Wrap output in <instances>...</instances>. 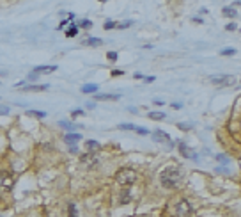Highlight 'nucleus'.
Segmentation results:
<instances>
[{
  "label": "nucleus",
  "instance_id": "1a4fd4ad",
  "mask_svg": "<svg viewBox=\"0 0 241 217\" xmlns=\"http://www.w3.org/2000/svg\"><path fill=\"white\" fill-rule=\"evenodd\" d=\"M23 91H28V93H37V91H46L48 89V86L46 84H43V86H25L21 87Z\"/></svg>",
  "mask_w": 241,
  "mask_h": 217
},
{
  "label": "nucleus",
  "instance_id": "a211bd4d",
  "mask_svg": "<svg viewBox=\"0 0 241 217\" xmlns=\"http://www.w3.org/2000/svg\"><path fill=\"white\" fill-rule=\"evenodd\" d=\"M85 148H87L89 151H92V150H99V143H98V141H87V143H85Z\"/></svg>",
  "mask_w": 241,
  "mask_h": 217
},
{
  "label": "nucleus",
  "instance_id": "f8f14e48",
  "mask_svg": "<svg viewBox=\"0 0 241 217\" xmlns=\"http://www.w3.org/2000/svg\"><path fill=\"white\" fill-rule=\"evenodd\" d=\"M165 117H167L165 112H149V119H154V121H161Z\"/></svg>",
  "mask_w": 241,
  "mask_h": 217
},
{
  "label": "nucleus",
  "instance_id": "423d86ee",
  "mask_svg": "<svg viewBox=\"0 0 241 217\" xmlns=\"http://www.w3.org/2000/svg\"><path fill=\"white\" fill-rule=\"evenodd\" d=\"M179 151H181V155H183L184 159H193V160H197V155H195V151H193V150H191V148L186 144V143H179Z\"/></svg>",
  "mask_w": 241,
  "mask_h": 217
},
{
  "label": "nucleus",
  "instance_id": "9d476101",
  "mask_svg": "<svg viewBox=\"0 0 241 217\" xmlns=\"http://www.w3.org/2000/svg\"><path fill=\"white\" fill-rule=\"evenodd\" d=\"M98 91V84H85L82 86V93L84 94H91V93H96Z\"/></svg>",
  "mask_w": 241,
  "mask_h": 217
},
{
  "label": "nucleus",
  "instance_id": "9b49d317",
  "mask_svg": "<svg viewBox=\"0 0 241 217\" xmlns=\"http://www.w3.org/2000/svg\"><path fill=\"white\" fill-rule=\"evenodd\" d=\"M85 46H101L103 45V39H99V37H91V39H87L84 41Z\"/></svg>",
  "mask_w": 241,
  "mask_h": 217
},
{
  "label": "nucleus",
  "instance_id": "6e6552de",
  "mask_svg": "<svg viewBox=\"0 0 241 217\" xmlns=\"http://www.w3.org/2000/svg\"><path fill=\"white\" fill-rule=\"evenodd\" d=\"M57 70V66H37L34 68V75H48Z\"/></svg>",
  "mask_w": 241,
  "mask_h": 217
},
{
  "label": "nucleus",
  "instance_id": "c756f323",
  "mask_svg": "<svg viewBox=\"0 0 241 217\" xmlns=\"http://www.w3.org/2000/svg\"><path fill=\"white\" fill-rule=\"evenodd\" d=\"M216 159H218L220 162H223V164H229V159H227V157H223V155H216Z\"/></svg>",
  "mask_w": 241,
  "mask_h": 217
},
{
  "label": "nucleus",
  "instance_id": "cd10ccee",
  "mask_svg": "<svg viewBox=\"0 0 241 217\" xmlns=\"http://www.w3.org/2000/svg\"><path fill=\"white\" fill-rule=\"evenodd\" d=\"M115 27H117V22H106V23H105V29H106V30L115 29Z\"/></svg>",
  "mask_w": 241,
  "mask_h": 217
},
{
  "label": "nucleus",
  "instance_id": "39448f33",
  "mask_svg": "<svg viewBox=\"0 0 241 217\" xmlns=\"http://www.w3.org/2000/svg\"><path fill=\"white\" fill-rule=\"evenodd\" d=\"M209 80L214 86H231V84H234L232 75H213V77H209Z\"/></svg>",
  "mask_w": 241,
  "mask_h": 217
},
{
  "label": "nucleus",
  "instance_id": "2eb2a0df",
  "mask_svg": "<svg viewBox=\"0 0 241 217\" xmlns=\"http://www.w3.org/2000/svg\"><path fill=\"white\" fill-rule=\"evenodd\" d=\"M96 100H119V94H96Z\"/></svg>",
  "mask_w": 241,
  "mask_h": 217
},
{
  "label": "nucleus",
  "instance_id": "7ed1b4c3",
  "mask_svg": "<svg viewBox=\"0 0 241 217\" xmlns=\"http://www.w3.org/2000/svg\"><path fill=\"white\" fill-rule=\"evenodd\" d=\"M14 185V178L11 173L7 171H2L0 173V192H9Z\"/></svg>",
  "mask_w": 241,
  "mask_h": 217
},
{
  "label": "nucleus",
  "instance_id": "b1692460",
  "mask_svg": "<svg viewBox=\"0 0 241 217\" xmlns=\"http://www.w3.org/2000/svg\"><path fill=\"white\" fill-rule=\"evenodd\" d=\"M28 114H32V116H35V117H44L46 116V112H43V110H30Z\"/></svg>",
  "mask_w": 241,
  "mask_h": 217
},
{
  "label": "nucleus",
  "instance_id": "a878e982",
  "mask_svg": "<svg viewBox=\"0 0 241 217\" xmlns=\"http://www.w3.org/2000/svg\"><path fill=\"white\" fill-rule=\"evenodd\" d=\"M60 126H64V128H67V130H73L76 125H73V123H67V121H60Z\"/></svg>",
  "mask_w": 241,
  "mask_h": 217
},
{
  "label": "nucleus",
  "instance_id": "dca6fc26",
  "mask_svg": "<svg viewBox=\"0 0 241 217\" xmlns=\"http://www.w3.org/2000/svg\"><path fill=\"white\" fill-rule=\"evenodd\" d=\"M223 16H227V18H236L238 16V13H236V9H232V7H223Z\"/></svg>",
  "mask_w": 241,
  "mask_h": 217
},
{
  "label": "nucleus",
  "instance_id": "6ab92c4d",
  "mask_svg": "<svg viewBox=\"0 0 241 217\" xmlns=\"http://www.w3.org/2000/svg\"><path fill=\"white\" fill-rule=\"evenodd\" d=\"M67 215H69V217H78V212H76L75 203H69V205H67Z\"/></svg>",
  "mask_w": 241,
  "mask_h": 217
},
{
  "label": "nucleus",
  "instance_id": "aec40b11",
  "mask_svg": "<svg viewBox=\"0 0 241 217\" xmlns=\"http://www.w3.org/2000/svg\"><path fill=\"white\" fill-rule=\"evenodd\" d=\"M131 201V196L128 190H122V194H120V203H129Z\"/></svg>",
  "mask_w": 241,
  "mask_h": 217
},
{
  "label": "nucleus",
  "instance_id": "f3484780",
  "mask_svg": "<svg viewBox=\"0 0 241 217\" xmlns=\"http://www.w3.org/2000/svg\"><path fill=\"white\" fill-rule=\"evenodd\" d=\"M82 162H85L89 167H92V166H96V164H98V160L91 159V155H84V157H82Z\"/></svg>",
  "mask_w": 241,
  "mask_h": 217
},
{
  "label": "nucleus",
  "instance_id": "ddd939ff",
  "mask_svg": "<svg viewBox=\"0 0 241 217\" xmlns=\"http://www.w3.org/2000/svg\"><path fill=\"white\" fill-rule=\"evenodd\" d=\"M80 135H78V134H67V135H66V143H67V144H75V143H76V141H80Z\"/></svg>",
  "mask_w": 241,
  "mask_h": 217
},
{
  "label": "nucleus",
  "instance_id": "c85d7f7f",
  "mask_svg": "<svg viewBox=\"0 0 241 217\" xmlns=\"http://www.w3.org/2000/svg\"><path fill=\"white\" fill-rule=\"evenodd\" d=\"M236 27H238V25H236V23H227V25H225V29L227 30H229V32H232V30H236Z\"/></svg>",
  "mask_w": 241,
  "mask_h": 217
},
{
  "label": "nucleus",
  "instance_id": "7c9ffc66",
  "mask_svg": "<svg viewBox=\"0 0 241 217\" xmlns=\"http://www.w3.org/2000/svg\"><path fill=\"white\" fill-rule=\"evenodd\" d=\"M120 75H124L122 70H115V71H112V77H120Z\"/></svg>",
  "mask_w": 241,
  "mask_h": 217
},
{
  "label": "nucleus",
  "instance_id": "473e14b6",
  "mask_svg": "<svg viewBox=\"0 0 241 217\" xmlns=\"http://www.w3.org/2000/svg\"><path fill=\"white\" fill-rule=\"evenodd\" d=\"M177 126H179L181 130H190V125H183V123H179Z\"/></svg>",
  "mask_w": 241,
  "mask_h": 217
},
{
  "label": "nucleus",
  "instance_id": "393cba45",
  "mask_svg": "<svg viewBox=\"0 0 241 217\" xmlns=\"http://www.w3.org/2000/svg\"><path fill=\"white\" fill-rule=\"evenodd\" d=\"M106 59L112 61V62H115V61H117V53H115V52H108V53H106Z\"/></svg>",
  "mask_w": 241,
  "mask_h": 217
},
{
  "label": "nucleus",
  "instance_id": "412c9836",
  "mask_svg": "<svg viewBox=\"0 0 241 217\" xmlns=\"http://www.w3.org/2000/svg\"><path fill=\"white\" fill-rule=\"evenodd\" d=\"M236 53V48H223L220 50V55H234Z\"/></svg>",
  "mask_w": 241,
  "mask_h": 217
},
{
  "label": "nucleus",
  "instance_id": "f257e3e1",
  "mask_svg": "<svg viewBox=\"0 0 241 217\" xmlns=\"http://www.w3.org/2000/svg\"><path fill=\"white\" fill-rule=\"evenodd\" d=\"M183 178L184 174L179 167H174L170 166L167 169H163L161 174H160V181L165 189H177L181 183H183Z\"/></svg>",
  "mask_w": 241,
  "mask_h": 217
},
{
  "label": "nucleus",
  "instance_id": "bb28decb",
  "mask_svg": "<svg viewBox=\"0 0 241 217\" xmlns=\"http://www.w3.org/2000/svg\"><path fill=\"white\" fill-rule=\"evenodd\" d=\"M84 114H85V112L82 110V108H76V110L71 112V116H73V117H80V116H84Z\"/></svg>",
  "mask_w": 241,
  "mask_h": 217
},
{
  "label": "nucleus",
  "instance_id": "72a5a7b5",
  "mask_svg": "<svg viewBox=\"0 0 241 217\" xmlns=\"http://www.w3.org/2000/svg\"><path fill=\"white\" fill-rule=\"evenodd\" d=\"M142 217H149V215H142Z\"/></svg>",
  "mask_w": 241,
  "mask_h": 217
},
{
  "label": "nucleus",
  "instance_id": "0eeeda50",
  "mask_svg": "<svg viewBox=\"0 0 241 217\" xmlns=\"http://www.w3.org/2000/svg\"><path fill=\"white\" fill-rule=\"evenodd\" d=\"M153 137H154V141H158V143H169L170 141V135L163 130H154L153 132Z\"/></svg>",
  "mask_w": 241,
  "mask_h": 217
},
{
  "label": "nucleus",
  "instance_id": "20e7f679",
  "mask_svg": "<svg viewBox=\"0 0 241 217\" xmlns=\"http://www.w3.org/2000/svg\"><path fill=\"white\" fill-rule=\"evenodd\" d=\"M193 214V208L190 206V203L186 199H181V201L176 205V215L177 217H190Z\"/></svg>",
  "mask_w": 241,
  "mask_h": 217
},
{
  "label": "nucleus",
  "instance_id": "4be33fe9",
  "mask_svg": "<svg viewBox=\"0 0 241 217\" xmlns=\"http://www.w3.org/2000/svg\"><path fill=\"white\" fill-rule=\"evenodd\" d=\"M78 25H80V27H84V29H89V27H92V22H91V20H80V22H78Z\"/></svg>",
  "mask_w": 241,
  "mask_h": 217
},
{
  "label": "nucleus",
  "instance_id": "f03ea898",
  "mask_svg": "<svg viewBox=\"0 0 241 217\" xmlns=\"http://www.w3.org/2000/svg\"><path fill=\"white\" fill-rule=\"evenodd\" d=\"M138 178V174L135 173L133 169H120L119 173L115 174V181L122 185V187H129V185H133L135 181Z\"/></svg>",
  "mask_w": 241,
  "mask_h": 217
},
{
  "label": "nucleus",
  "instance_id": "5701e85b",
  "mask_svg": "<svg viewBox=\"0 0 241 217\" xmlns=\"http://www.w3.org/2000/svg\"><path fill=\"white\" fill-rule=\"evenodd\" d=\"M129 25H133V20H128V22H122V23H117V29H128Z\"/></svg>",
  "mask_w": 241,
  "mask_h": 217
},
{
  "label": "nucleus",
  "instance_id": "4468645a",
  "mask_svg": "<svg viewBox=\"0 0 241 217\" xmlns=\"http://www.w3.org/2000/svg\"><path fill=\"white\" fill-rule=\"evenodd\" d=\"M76 34H78V27L75 25V23H71V25H69V29L66 30V36H67V37H75Z\"/></svg>",
  "mask_w": 241,
  "mask_h": 217
},
{
  "label": "nucleus",
  "instance_id": "2f4dec72",
  "mask_svg": "<svg viewBox=\"0 0 241 217\" xmlns=\"http://www.w3.org/2000/svg\"><path fill=\"white\" fill-rule=\"evenodd\" d=\"M6 114H9V108H6V107H0V116H6Z\"/></svg>",
  "mask_w": 241,
  "mask_h": 217
}]
</instances>
